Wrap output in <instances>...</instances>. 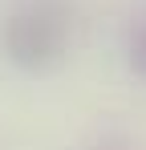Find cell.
Returning a JSON list of instances; mask_svg holds the SVG:
<instances>
[{
  "label": "cell",
  "mask_w": 146,
  "mask_h": 150,
  "mask_svg": "<svg viewBox=\"0 0 146 150\" xmlns=\"http://www.w3.org/2000/svg\"><path fill=\"white\" fill-rule=\"evenodd\" d=\"M65 33H69V28H65V16H61L57 8L33 4V8H21V12H12V16L4 21L0 41H4V53H8L16 65L37 69V65H49L53 57H61Z\"/></svg>",
  "instance_id": "6da1fadb"
},
{
  "label": "cell",
  "mask_w": 146,
  "mask_h": 150,
  "mask_svg": "<svg viewBox=\"0 0 146 150\" xmlns=\"http://www.w3.org/2000/svg\"><path fill=\"white\" fill-rule=\"evenodd\" d=\"M130 65H134V73L146 77V25H138L130 37Z\"/></svg>",
  "instance_id": "7a4b0ae2"
}]
</instances>
